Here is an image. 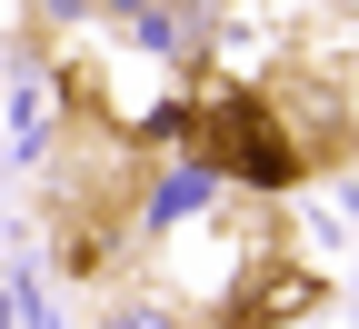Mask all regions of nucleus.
<instances>
[{
  "label": "nucleus",
  "mask_w": 359,
  "mask_h": 329,
  "mask_svg": "<svg viewBox=\"0 0 359 329\" xmlns=\"http://www.w3.org/2000/svg\"><path fill=\"white\" fill-rule=\"evenodd\" d=\"M200 160L230 170V180H290V170H299V150H290V140L269 130V110H250V100H210V120H200Z\"/></svg>",
  "instance_id": "nucleus-1"
},
{
  "label": "nucleus",
  "mask_w": 359,
  "mask_h": 329,
  "mask_svg": "<svg viewBox=\"0 0 359 329\" xmlns=\"http://www.w3.org/2000/svg\"><path fill=\"white\" fill-rule=\"evenodd\" d=\"M110 329H170V319H160V309H120Z\"/></svg>",
  "instance_id": "nucleus-2"
}]
</instances>
